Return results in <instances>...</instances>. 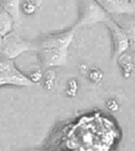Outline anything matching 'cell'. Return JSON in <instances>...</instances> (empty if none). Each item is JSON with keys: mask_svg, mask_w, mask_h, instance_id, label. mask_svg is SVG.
I'll use <instances>...</instances> for the list:
<instances>
[{"mask_svg": "<svg viewBox=\"0 0 135 151\" xmlns=\"http://www.w3.org/2000/svg\"><path fill=\"white\" fill-rule=\"evenodd\" d=\"M37 56L45 68L62 67L68 63V49L40 48L37 49Z\"/></svg>", "mask_w": 135, "mask_h": 151, "instance_id": "obj_6", "label": "cell"}, {"mask_svg": "<svg viewBox=\"0 0 135 151\" xmlns=\"http://www.w3.org/2000/svg\"><path fill=\"white\" fill-rule=\"evenodd\" d=\"M108 31L110 33L111 42H112V58L117 59L126 51L129 50V41L119 24L113 20L112 17L105 22Z\"/></svg>", "mask_w": 135, "mask_h": 151, "instance_id": "obj_5", "label": "cell"}, {"mask_svg": "<svg viewBox=\"0 0 135 151\" xmlns=\"http://www.w3.org/2000/svg\"><path fill=\"white\" fill-rule=\"evenodd\" d=\"M15 20L10 13L0 8V35L5 36L14 31Z\"/></svg>", "mask_w": 135, "mask_h": 151, "instance_id": "obj_10", "label": "cell"}, {"mask_svg": "<svg viewBox=\"0 0 135 151\" xmlns=\"http://www.w3.org/2000/svg\"><path fill=\"white\" fill-rule=\"evenodd\" d=\"M111 18L96 0H77V20L75 28H90Z\"/></svg>", "mask_w": 135, "mask_h": 151, "instance_id": "obj_1", "label": "cell"}, {"mask_svg": "<svg viewBox=\"0 0 135 151\" xmlns=\"http://www.w3.org/2000/svg\"><path fill=\"white\" fill-rule=\"evenodd\" d=\"M0 8L10 13L14 18L15 23H19L21 12V0H0Z\"/></svg>", "mask_w": 135, "mask_h": 151, "instance_id": "obj_9", "label": "cell"}, {"mask_svg": "<svg viewBox=\"0 0 135 151\" xmlns=\"http://www.w3.org/2000/svg\"><path fill=\"white\" fill-rule=\"evenodd\" d=\"M103 10L111 16L120 14H130L135 9L131 4L130 0H96Z\"/></svg>", "mask_w": 135, "mask_h": 151, "instance_id": "obj_8", "label": "cell"}, {"mask_svg": "<svg viewBox=\"0 0 135 151\" xmlns=\"http://www.w3.org/2000/svg\"><path fill=\"white\" fill-rule=\"evenodd\" d=\"M32 49H35L34 42L27 40L13 31L8 35L3 36L0 55L10 59H15L22 53Z\"/></svg>", "mask_w": 135, "mask_h": 151, "instance_id": "obj_3", "label": "cell"}, {"mask_svg": "<svg viewBox=\"0 0 135 151\" xmlns=\"http://www.w3.org/2000/svg\"><path fill=\"white\" fill-rule=\"evenodd\" d=\"M112 19L123 29L129 41V49L135 52V15L130 14H120L111 16Z\"/></svg>", "mask_w": 135, "mask_h": 151, "instance_id": "obj_7", "label": "cell"}, {"mask_svg": "<svg viewBox=\"0 0 135 151\" xmlns=\"http://www.w3.org/2000/svg\"><path fill=\"white\" fill-rule=\"evenodd\" d=\"M2 39H3V36L0 35V49H1V45H2Z\"/></svg>", "mask_w": 135, "mask_h": 151, "instance_id": "obj_12", "label": "cell"}, {"mask_svg": "<svg viewBox=\"0 0 135 151\" xmlns=\"http://www.w3.org/2000/svg\"><path fill=\"white\" fill-rule=\"evenodd\" d=\"M33 85L31 78L21 73L16 67L14 59L0 55V87H32Z\"/></svg>", "mask_w": 135, "mask_h": 151, "instance_id": "obj_2", "label": "cell"}, {"mask_svg": "<svg viewBox=\"0 0 135 151\" xmlns=\"http://www.w3.org/2000/svg\"><path fill=\"white\" fill-rule=\"evenodd\" d=\"M130 2H131V4L133 5V8L135 9V0H130Z\"/></svg>", "mask_w": 135, "mask_h": 151, "instance_id": "obj_13", "label": "cell"}, {"mask_svg": "<svg viewBox=\"0 0 135 151\" xmlns=\"http://www.w3.org/2000/svg\"><path fill=\"white\" fill-rule=\"evenodd\" d=\"M133 14H134V15H135V10H134V12H133Z\"/></svg>", "mask_w": 135, "mask_h": 151, "instance_id": "obj_14", "label": "cell"}, {"mask_svg": "<svg viewBox=\"0 0 135 151\" xmlns=\"http://www.w3.org/2000/svg\"><path fill=\"white\" fill-rule=\"evenodd\" d=\"M38 4L35 0H27L21 4V9H22L23 13H25L27 15H32L34 14L37 9Z\"/></svg>", "mask_w": 135, "mask_h": 151, "instance_id": "obj_11", "label": "cell"}, {"mask_svg": "<svg viewBox=\"0 0 135 151\" xmlns=\"http://www.w3.org/2000/svg\"><path fill=\"white\" fill-rule=\"evenodd\" d=\"M74 37V29L59 33H51L40 36L36 42H34L35 49L40 48H60L69 49Z\"/></svg>", "mask_w": 135, "mask_h": 151, "instance_id": "obj_4", "label": "cell"}]
</instances>
